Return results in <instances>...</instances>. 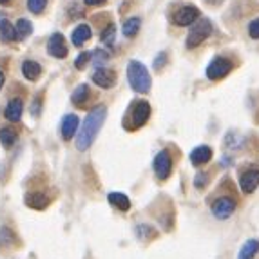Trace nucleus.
<instances>
[{"label":"nucleus","instance_id":"obj_31","mask_svg":"<svg viewBox=\"0 0 259 259\" xmlns=\"http://www.w3.org/2000/svg\"><path fill=\"white\" fill-rule=\"evenodd\" d=\"M208 183V174H205V172H199L198 176L194 178V185H196V189H203L205 185Z\"/></svg>","mask_w":259,"mask_h":259},{"label":"nucleus","instance_id":"obj_27","mask_svg":"<svg viewBox=\"0 0 259 259\" xmlns=\"http://www.w3.org/2000/svg\"><path fill=\"white\" fill-rule=\"evenodd\" d=\"M91 58L95 62V67H104V64L109 60V53L102 51V49H96V51H91Z\"/></svg>","mask_w":259,"mask_h":259},{"label":"nucleus","instance_id":"obj_12","mask_svg":"<svg viewBox=\"0 0 259 259\" xmlns=\"http://www.w3.org/2000/svg\"><path fill=\"white\" fill-rule=\"evenodd\" d=\"M78 125H80V120H78L76 114H67V116H64V120H62V125H60V133H62V138L67 142V140H71L76 134L78 131Z\"/></svg>","mask_w":259,"mask_h":259},{"label":"nucleus","instance_id":"obj_16","mask_svg":"<svg viewBox=\"0 0 259 259\" xmlns=\"http://www.w3.org/2000/svg\"><path fill=\"white\" fill-rule=\"evenodd\" d=\"M22 74H24L29 82H35V80H38L40 78V74H42V67H40L38 62L26 60L24 64H22Z\"/></svg>","mask_w":259,"mask_h":259},{"label":"nucleus","instance_id":"obj_30","mask_svg":"<svg viewBox=\"0 0 259 259\" xmlns=\"http://www.w3.org/2000/svg\"><path fill=\"white\" fill-rule=\"evenodd\" d=\"M89 60H91V51L80 53V55L76 56V60H74V67H76V69H83Z\"/></svg>","mask_w":259,"mask_h":259},{"label":"nucleus","instance_id":"obj_22","mask_svg":"<svg viewBox=\"0 0 259 259\" xmlns=\"http://www.w3.org/2000/svg\"><path fill=\"white\" fill-rule=\"evenodd\" d=\"M17 140H18V134L15 129H11V127H4V129H0V143H2L6 149L13 147L15 143H17Z\"/></svg>","mask_w":259,"mask_h":259},{"label":"nucleus","instance_id":"obj_23","mask_svg":"<svg viewBox=\"0 0 259 259\" xmlns=\"http://www.w3.org/2000/svg\"><path fill=\"white\" fill-rule=\"evenodd\" d=\"M140 26H142V20H140L138 17L129 18V20H125V24H123V35H125L127 38H134V36L138 35Z\"/></svg>","mask_w":259,"mask_h":259},{"label":"nucleus","instance_id":"obj_11","mask_svg":"<svg viewBox=\"0 0 259 259\" xmlns=\"http://www.w3.org/2000/svg\"><path fill=\"white\" fill-rule=\"evenodd\" d=\"M93 82L102 89H111L116 83V73L112 69H107V67H98L93 74Z\"/></svg>","mask_w":259,"mask_h":259},{"label":"nucleus","instance_id":"obj_24","mask_svg":"<svg viewBox=\"0 0 259 259\" xmlns=\"http://www.w3.org/2000/svg\"><path fill=\"white\" fill-rule=\"evenodd\" d=\"M15 31H17V38L24 40L33 33V26H31V22L27 20V18H20V20L15 24Z\"/></svg>","mask_w":259,"mask_h":259},{"label":"nucleus","instance_id":"obj_3","mask_svg":"<svg viewBox=\"0 0 259 259\" xmlns=\"http://www.w3.org/2000/svg\"><path fill=\"white\" fill-rule=\"evenodd\" d=\"M151 118V105L145 100H134L127 109L125 116H123V127L127 131H136L143 127Z\"/></svg>","mask_w":259,"mask_h":259},{"label":"nucleus","instance_id":"obj_7","mask_svg":"<svg viewBox=\"0 0 259 259\" xmlns=\"http://www.w3.org/2000/svg\"><path fill=\"white\" fill-rule=\"evenodd\" d=\"M152 167H154L156 178H158L160 182H165V180L170 176V172H172V156H170V152L165 151V149L158 152Z\"/></svg>","mask_w":259,"mask_h":259},{"label":"nucleus","instance_id":"obj_4","mask_svg":"<svg viewBox=\"0 0 259 259\" xmlns=\"http://www.w3.org/2000/svg\"><path fill=\"white\" fill-rule=\"evenodd\" d=\"M212 35V22L208 18H199L198 22L192 24L189 31V36H187V48L194 49L198 46L205 42L208 36Z\"/></svg>","mask_w":259,"mask_h":259},{"label":"nucleus","instance_id":"obj_20","mask_svg":"<svg viewBox=\"0 0 259 259\" xmlns=\"http://www.w3.org/2000/svg\"><path fill=\"white\" fill-rule=\"evenodd\" d=\"M89 98H91V91H89V85H85V83L78 85L76 89H74L73 96H71V100H73V104L76 105V107H83Z\"/></svg>","mask_w":259,"mask_h":259},{"label":"nucleus","instance_id":"obj_25","mask_svg":"<svg viewBox=\"0 0 259 259\" xmlns=\"http://www.w3.org/2000/svg\"><path fill=\"white\" fill-rule=\"evenodd\" d=\"M13 243H15V234L8 227H2L0 229V248H9Z\"/></svg>","mask_w":259,"mask_h":259},{"label":"nucleus","instance_id":"obj_6","mask_svg":"<svg viewBox=\"0 0 259 259\" xmlns=\"http://www.w3.org/2000/svg\"><path fill=\"white\" fill-rule=\"evenodd\" d=\"M232 69H234V64L229 60V58H225V56H216L207 67V78L212 80V82L223 80Z\"/></svg>","mask_w":259,"mask_h":259},{"label":"nucleus","instance_id":"obj_21","mask_svg":"<svg viewBox=\"0 0 259 259\" xmlns=\"http://www.w3.org/2000/svg\"><path fill=\"white\" fill-rule=\"evenodd\" d=\"M257 254H259V241L257 239H248V241L241 246L238 259H255Z\"/></svg>","mask_w":259,"mask_h":259},{"label":"nucleus","instance_id":"obj_36","mask_svg":"<svg viewBox=\"0 0 259 259\" xmlns=\"http://www.w3.org/2000/svg\"><path fill=\"white\" fill-rule=\"evenodd\" d=\"M6 2H9V0H0V4H6Z\"/></svg>","mask_w":259,"mask_h":259},{"label":"nucleus","instance_id":"obj_14","mask_svg":"<svg viewBox=\"0 0 259 259\" xmlns=\"http://www.w3.org/2000/svg\"><path fill=\"white\" fill-rule=\"evenodd\" d=\"M26 205L29 208H35V210H44V208H48L49 205V196H46L44 192H27L26 198H24Z\"/></svg>","mask_w":259,"mask_h":259},{"label":"nucleus","instance_id":"obj_19","mask_svg":"<svg viewBox=\"0 0 259 259\" xmlns=\"http://www.w3.org/2000/svg\"><path fill=\"white\" fill-rule=\"evenodd\" d=\"M107 199L112 207L121 212H127L131 208V199L127 198L125 194H121V192H111V194L107 196Z\"/></svg>","mask_w":259,"mask_h":259},{"label":"nucleus","instance_id":"obj_13","mask_svg":"<svg viewBox=\"0 0 259 259\" xmlns=\"http://www.w3.org/2000/svg\"><path fill=\"white\" fill-rule=\"evenodd\" d=\"M212 160V149L208 145H199L194 151L190 152V163L194 167H201V165L208 163Z\"/></svg>","mask_w":259,"mask_h":259},{"label":"nucleus","instance_id":"obj_10","mask_svg":"<svg viewBox=\"0 0 259 259\" xmlns=\"http://www.w3.org/2000/svg\"><path fill=\"white\" fill-rule=\"evenodd\" d=\"M48 53L55 58H65L67 56V44L62 33H53L51 38L48 40Z\"/></svg>","mask_w":259,"mask_h":259},{"label":"nucleus","instance_id":"obj_34","mask_svg":"<svg viewBox=\"0 0 259 259\" xmlns=\"http://www.w3.org/2000/svg\"><path fill=\"white\" fill-rule=\"evenodd\" d=\"M105 0H85V4L87 6H102Z\"/></svg>","mask_w":259,"mask_h":259},{"label":"nucleus","instance_id":"obj_29","mask_svg":"<svg viewBox=\"0 0 259 259\" xmlns=\"http://www.w3.org/2000/svg\"><path fill=\"white\" fill-rule=\"evenodd\" d=\"M46 6H48V0H27V9L31 13H42Z\"/></svg>","mask_w":259,"mask_h":259},{"label":"nucleus","instance_id":"obj_26","mask_svg":"<svg viewBox=\"0 0 259 259\" xmlns=\"http://www.w3.org/2000/svg\"><path fill=\"white\" fill-rule=\"evenodd\" d=\"M136 234L140 239H152L156 236V230L152 229L151 225H138L136 227Z\"/></svg>","mask_w":259,"mask_h":259},{"label":"nucleus","instance_id":"obj_17","mask_svg":"<svg viewBox=\"0 0 259 259\" xmlns=\"http://www.w3.org/2000/svg\"><path fill=\"white\" fill-rule=\"evenodd\" d=\"M91 27L87 26V24H80V26L76 27V29L73 31V35H71V38H73V44L76 46V48H82L83 44L87 42V40L91 38Z\"/></svg>","mask_w":259,"mask_h":259},{"label":"nucleus","instance_id":"obj_35","mask_svg":"<svg viewBox=\"0 0 259 259\" xmlns=\"http://www.w3.org/2000/svg\"><path fill=\"white\" fill-rule=\"evenodd\" d=\"M4 82H6V76H4V73L0 71V89H2V85H4Z\"/></svg>","mask_w":259,"mask_h":259},{"label":"nucleus","instance_id":"obj_2","mask_svg":"<svg viewBox=\"0 0 259 259\" xmlns=\"http://www.w3.org/2000/svg\"><path fill=\"white\" fill-rule=\"evenodd\" d=\"M127 80L129 85L133 87V91L140 93V95H147L151 91L152 80L149 74L147 67L138 60H131L127 65Z\"/></svg>","mask_w":259,"mask_h":259},{"label":"nucleus","instance_id":"obj_33","mask_svg":"<svg viewBox=\"0 0 259 259\" xmlns=\"http://www.w3.org/2000/svg\"><path fill=\"white\" fill-rule=\"evenodd\" d=\"M165 64H167V53H160V55L154 58V69L160 71Z\"/></svg>","mask_w":259,"mask_h":259},{"label":"nucleus","instance_id":"obj_5","mask_svg":"<svg viewBox=\"0 0 259 259\" xmlns=\"http://www.w3.org/2000/svg\"><path fill=\"white\" fill-rule=\"evenodd\" d=\"M210 210L216 220H229L236 212V199L232 196H220L212 201Z\"/></svg>","mask_w":259,"mask_h":259},{"label":"nucleus","instance_id":"obj_8","mask_svg":"<svg viewBox=\"0 0 259 259\" xmlns=\"http://www.w3.org/2000/svg\"><path fill=\"white\" fill-rule=\"evenodd\" d=\"M199 18V9L196 6H183L172 15V22L176 26L180 27H185L190 26V24H194L196 20Z\"/></svg>","mask_w":259,"mask_h":259},{"label":"nucleus","instance_id":"obj_9","mask_svg":"<svg viewBox=\"0 0 259 259\" xmlns=\"http://www.w3.org/2000/svg\"><path fill=\"white\" fill-rule=\"evenodd\" d=\"M239 187L245 194L255 192V189L259 187V168L252 167L248 170H243L241 176H239Z\"/></svg>","mask_w":259,"mask_h":259},{"label":"nucleus","instance_id":"obj_1","mask_svg":"<svg viewBox=\"0 0 259 259\" xmlns=\"http://www.w3.org/2000/svg\"><path fill=\"white\" fill-rule=\"evenodd\" d=\"M105 118H107V109H105V105H98V107H95L87 114L82 123V129H80V133H78V136H76L78 151H87V149L91 147L93 142H95L96 136H98L100 129H102V125H104Z\"/></svg>","mask_w":259,"mask_h":259},{"label":"nucleus","instance_id":"obj_28","mask_svg":"<svg viewBox=\"0 0 259 259\" xmlns=\"http://www.w3.org/2000/svg\"><path fill=\"white\" fill-rule=\"evenodd\" d=\"M114 36H116V27L109 24L104 31H102V42L107 44V46H112L114 44Z\"/></svg>","mask_w":259,"mask_h":259},{"label":"nucleus","instance_id":"obj_18","mask_svg":"<svg viewBox=\"0 0 259 259\" xmlns=\"http://www.w3.org/2000/svg\"><path fill=\"white\" fill-rule=\"evenodd\" d=\"M0 38L4 42H15L17 38V31H15V26L8 18H4L0 15Z\"/></svg>","mask_w":259,"mask_h":259},{"label":"nucleus","instance_id":"obj_15","mask_svg":"<svg viewBox=\"0 0 259 259\" xmlns=\"http://www.w3.org/2000/svg\"><path fill=\"white\" fill-rule=\"evenodd\" d=\"M22 111H24V104H22L20 98H13L9 100L8 105H6L4 116L9 121H18L22 118Z\"/></svg>","mask_w":259,"mask_h":259},{"label":"nucleus","instance_id":"obj_32","mask_svg":"<svg viewBox=\"0 0 259 259\" xmlns=\"http://www.w3.org/2000/svg\"><path fill=\"white\" fill-rule=\"evenodd\" d=\"M248 33L254 40H259V18L250 22V26H248Z\"/></svg>","mask_w":259,"mask_h":259}]
</instances>
